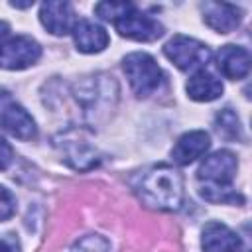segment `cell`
Instances as JSON below:
<instances>
[{"mask_svg":"<svg viewBox=\"0 0 252 252\" xmlns=\"http://www.w3.org/2000/svg\"><path fill=\"white\" fill-rule=\"evenodd\" d=\"M217 67L226 79L240 81L250 73V53L242 45H222L217 53Z\"/></svg>","mask_w":252,"mask_h":252,"instance_id":"13","label":"cell"},{"mask_svg":"<svg viewBox=\"0 0 252 252\" xmlns=\"http://www.w3.org/2000/svg\"><path fill=\"white\" fill-rule=\"evenodd\" d=\"M71 252H108V240L100 234H87L73 244Z\"/></svg>","mask_w":252,"mask_h":252,"instance_id":"18","label":"cell"},{"mask_svg":"<svg viewBox=\"0 0 252 252\" xmlns=\"http://www.w3.org/2000/svg\"><path fill=\"white\" fill-rule=\"evenodd\" d=\"M12 161H14V150H12V146L0 136V171L8 169V167L12 165Z\"/></svg>","mask_w":252,"mask_h":252,"instance_id":"20","label":"cell"},{"mask_svg":"<svg viewBox=\"0 0 252 252\" xmlns=\"http://www.w3.org/2000/svg\"><path fill=\"white\" fill-rule=\"evenodd\" d=\"M39 22L49 33L67 35L73 32L77 18H75V10L69 2L49 0V2H43L39 8Z\"/></svg>","mask_w":252,"mask_h":252,"instance_id":"8","label":"cell"},{"mask_svg":"<svg viewBox=\"0 0 252 252\" xmlns=\"http://www.w3.org/2000/svg\"><path fill=\"white\" fill-rule=\"evenodd\" d=\"M201 10H203L205 24L219 33H230L232 30L238 28V24L242 20L240 8H236L234 4H228V2H205L201 6Z\"/></svg>","mask_w":252,"mask_h":252,"instance_id":"12","label":"cell"},{"mask_svg":"<svg viewBox=\"0 0 252 252\" xmlns=\"http://www.w3.org/2000/svg\"><path fill=\"white\" fill-rule=\"evenodd\" d=\"M211 148V136L205 130H191L179 136L171 150V159L177 165H189L195 159L203 158Z\"/></svg>","mask_w":252,"mask_h":252,"instance_id":"9","label":"cell"},{"mask_svg":"<svg viewBox=\"0 0 252 252\" xmlns=\"http://www.w3.org/2000/svg\"><path fill=\"white\" fill-rule=\"evenodd\" d=\"M41 57L39 43L30 35H14L4 41L0 47V67L10 71L28 69L30 65L37 63Z\"/></svg>","mask_w":252,"mask_h":252,"instance_id":"6","label":"cell"},{"mask_svg":"<svg viewBox=\"0 0 252 252\" xmlns=\"http://www.w3.org/2000/svg\"><path fill=\"white\" fill-rule=\"evenodd\" d=\"M136 195L150 209L177 211L183 203V177L167 163L154 165L140 177Z\"/></svg>","mask_w":252,"mask_h":252,"instance_id":"2","label":"cell"},{"mask_svg":"<svg viewBox=\"0 0 252 252\" xmlns=\"http://www.w3.org/2000/svg\"><path fill=\"white\" fill-rule=\"evenodd\" d=\"M238 171V159L228 150H217L207 156L199 169V193L211 203H244V197L232 189V181Z\"/></svg>","mask_w":252,"mask_h":252,"instance_id":"1","label":"cell"},{"mask_svg":"<svg viewBox=\"0 0 252 252\" xmlns=\"http://www.w3.org/2000/svg\"><path fill=\"white\" fill-rule=\"evenodd\" d=\"M0 126L14 138L18 140H33L37 136V126L35 120L32 118V114L22 106V104H8L2 112H0Z\"/></svg>","mask_w":252,"mask_h":252,"instance_id":"10","label":"cell"},{"mask_svg":"<svg viewBox=\"0 0 252 252\" xmlns=\"http://www.w3.org/2000/svg\"><path fill=\"white\" fill-rule=\"evenodd\" d=\"M163 55L179 69V71H199L207 69V63L211 61V49L187 35H173L165 45H163Z\"/></svg>","mask_w":252,"mask_h":252,"instance_id":"4","label":"cell"},{"mask_svg":"<svg viewBox=\"0 0 252 252\" xmlns=\"http://www.w3.org/2000/svg\"><path fill=\"white\" fill-rule=\"evenodd\" d=\"M217 130L226 138H238L240 136V122L236 114L230 108H224L217 114Z\"/></svg>","mask_w":252,"mask_h":252,"instance_id":"17","label":"cell"},{"mask_svg":"<svg viewBox=\"0 0 252 252\" xmlns=\"http://www.w3.org/2000/svg\"><path fill=\"white\" fill-rule=\"evenodd\" d=\"M0 252H12V248H10L4 240H0Z\"/></svg>","mask_w":252,"mask_h":252,"instance_id":"22","label":"cell"},{"mask_svg":"<svg viewBox=\"0 0 252 252\" xmlns=\"http://www.w3.org/2000/svg\"><path fill=\"white\" fill-rule=\"evenodd\" d=\"M10 37V26L6 22H0V47L4 45V41Z\"/></svg>","mask_w":252,"mask_h":252,"instance_id":"21","label":"cell"},{"mask_svg":"<svg viewBox=\"0 0 252 252\" xmlns=\"http://www.w3.org/2000/svg\"><path fill=\"white\" fill-rule=\"evenodd\" d=\"M14 213H16V199L10 193V189L0 185V222L12 219Z\"/></svg>","mask_w":252,"mask_h":252,"instance_id":"19","label":"cell"},{"mask_svg":"<svg viewBox=\"0 0 252 252\" xmlns=\"http://www.w3.org/2000/svg\"><path fill=\"white\" fill-rule=\"evenodd\" d=\"M132 10H136V6H134L132 2H98V4L94 6L96 16H100L102 20L112 22V24H114L118 18L126 16L128 12H132Z\"/></svg>","mask_w":252,"mask_h":252,"instance_id":"16","label":"cell"},{"mask_svg":"<svg viewBox=\"0 0 252 252\" xmlns=\"http://www.w3.org/2000/svg\"><path fill=\"white\" fill-rule=\"evenodd\" d=\"M114 28L122 37L134 41H156L163 35V26L152 16L140 14L138 10H132L126 16L118 18L114 22Z\"/></svg>","mask_w":252,"mask_h":252,"instance_id":"7","label":"cell"},{"mask_svg":"<svg viewBox=\"0 0 252 252\" xmlns=\"http://www.w3.org/2000/svg\"><path fill=\"white\" fill-rule=\"evenodd\" d=\"M187 94L189 98L197 100V102H211L215 98H219L222 94V83L217 75H213L207 69H199L195 71L189 81H187Z\"/></svg>","mask_w":252,"mask_h":252,"instance_id":"15","label":"cell"},{"mask_svg":"<svg viewBox=\"0 0 252 252\" xmlns=\"http://www.w3.org/2000/svg\"><path fill=\"white\" fill-rule=\"evenodd\" d=\"M122 69L136 96H150L154 91H158L163 79V73L158 61L144 51L128 53L122 61Z\"/></svg>","mask_w":252,"mask_h":252,"instance_id":"3","label":"cell"},{"mask_svg":"<svg viewBox=\"0 0 252 252\" xmlns=\"http://www.w3.org/2000/svg\"><path fill=\"white\" fill-rule=\"evenodd\" d=\"M55 146L59 148L65 161L75 169H91L98 163L94 146L83 138L81 130H67L59 138H55Z\"/></svg>","mask_w":252,"mask_h":252,"instance_id":"5","label":"cell"},{"mask_svg":"<svg viewBox=\"0 0 252 252\" xmlns=\"http://www.w3.org/2000/svg\"><path fill=\"white\" fill-rule=\"evenodd\" d=\"M6 96H8V91L0 87V100H2V98H6Z\"/></svg>","mask_w":252,"mask_h":252,"instance_id":"23","label":"cell"},{"mask_svg":"<svg viewBox=\"0 0 252 252\" xmlns=\"http://www.w3.org/2000/svg\"><path fill=\"white\" fill-rule=\"evenodd\" d=\"M71 33H73L75 45L81 53H100L110 43L106 30L91 20H77Z\"/></svg>","mask_w":252,"mask_h":252,"instance_id":"14","label":"cell"},{"mask_svg":"<svg viewBox=\"0 0 252 252\" xmlns=\"http://www.w3.org/2000/svg\"><path fill=\"white\" fill-rule=\"evenodd\" d=\"M201 248L203 252H240L242 240L226 224L213 220V222H207L203 228Z\"/></svg>","mask_w":252,"mask_h":252,"instance_id":"11","label":"cell"}]
</instances>
